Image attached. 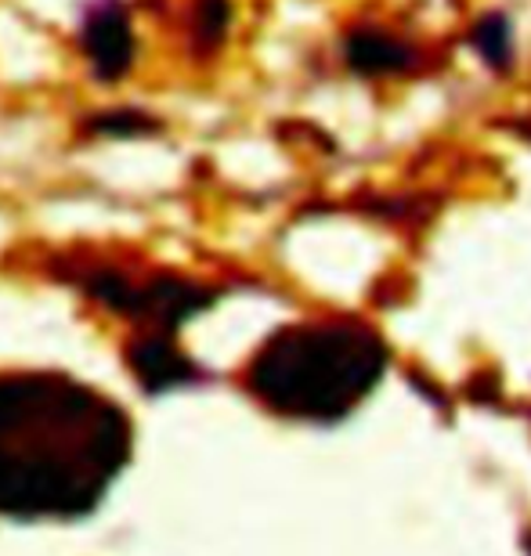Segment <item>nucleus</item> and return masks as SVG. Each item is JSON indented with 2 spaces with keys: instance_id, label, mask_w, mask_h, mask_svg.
Here are the masks:
<instances>
[{
  "instance_id": "f257e3e1",
  "label": "nucleus",
  "mask_w": 531,
  "mask_h": 556,
  "mask_svg": "<svg viewBox=\"0 0 531 556\" xmlns=\"http://www.w3.org/2000/svg\"><path fill=\"white\" fill-rule=\"evenodd\" d=\"M387 369V348L354 321H318L279 332L253 362V391L296 419L347 416Z\"/></svg>"
},
{
  "instance_id": "f03ea898",
  "label": "nucleus",
  "mask_w": 531,
  "mask_h": 556,
  "mask_svg": "<svg viewBox=\"0 0 531 556\" xmlns=\"http://www.w3.org/2000/svg\"><path fill=\"white\" fill-rule=\"evenodd\" d=\"M351 59L362 65L365 73H394L408 62V51L402 43H394L383 33H362L351 48Z\"/></svg>"
},
{
  "instance_id": "7ed1b4c3",
  "label": "nucleus",
  "mask_w": 531,
  "mask_h": 556,
  "mask_svg": "<svg viewBox=\"0 0 531 556\" xmlns=\"http://www.w3.org/2000/svg\"><path fill=\"white\" fill-rule=\"evenodd\" d=\"M524 546H528V556H531V535L524 539Z\"/></svg>"
}]
</instances>
